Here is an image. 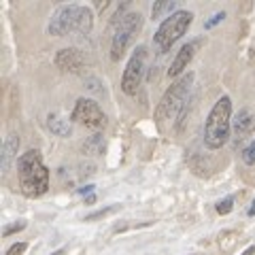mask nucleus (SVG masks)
Wrapping results in <instances>:
<instances>
[{"instance_id":"obj_1","label":"nucleus","mask_w":255,"mask_h":255,"mask_svg":"<svg viewBox=\"0 0 255 255\" xmlns=\"http://www.w3.org/2000/svg\"><path fill=\"white\" fill-rule=\"evenodd\" d=\"M19 189L26 198H41L49 189V170L38 149H28L17 159Z\"/></svg>"},{"instance_id":"obj_2","label":"nucleus","mask_w":255,"mask_h":255,"mask_svg":"<svg viewBox=\"0 0 255 255\" xmlns=\"http://www.w3.org/2000/svg\"><path fill=\"white\" fill-rule=\"evenodd\" d=\"M232 134V100L221 96L215 102L204 122V145L209 149H221Z\"/></svg>"},{"instance_id":"obj_3","label":"nucleus","mask_w":255,"mask_h":255,"mask_svg":"<svg viewBox=\"0 0 255 255\" xmlns=\"http://www.w3.org/2000/svg\"><path fill=\"white\" fill-rule=\"evenodd\" d=\"M191 83H194V73H185L166 90V94L162 96V100H159V105L153 113V119L157 122L159 128H164V124L177 122L181 117L183 109H185L189 90H191Z\"/></svg>"},{"instance_id":"obj_4","label":"nucleus","mask_w":255,"mask_h":255,"mask_svg":"<svg viewBox=\"0 0 255 255\" xmlns=\"http://www.w3.org/2000/svg\"><path fill=\"white\" fill-rule=\"evenodd\" d=\"M92 28H94V13L83 4H68L53 13L47 30L53 36H66L70 32L87 34Z\"/></svg>"},{"instance_id":"obj_5","label":"nucleus","mask_w":255,"mask_h":255,"mask_svg":"<svg viewBox=\"0 0 255 255\" xmlns=\"http://www.w3.org/2000/svg\"><path fill=\"white\" fill-rule=\"evenodd\" d=\"M191 21H194V15H191L189 11H183V9L168 15V17L159 23V28L155 30V36H153V43L157 47V51L159 53L168 51L170 47L187 32Z\"/></svg>"},{"instance_id":"obj_6","label":"nucleus","mask_w":255,"mask_h":255,"mask_svg":"<svg viewBox=\"0 0 255 255\" xmlns=\"http://www.w3.org/2000/svg\"><path fill=\"white\" fill-rule=\"evenodd\" d=\"M140 26H142V17L138 13H128L126 17L117 23L113 43H111V58H113V62H117L126 53V49L134 41V36L138 34Z\"/></svg>"},{"instance_id":"obj_7","label":"nucleus","mask_w":255,"mask_h":255,"mask_svg":"<svg viewBox=\"0 0 255 255\" xmlns=\"http://www.w3.org/2000/svg\"><path fill=\"white\" fill-rule=\"evenodd\" d=\"M145 64H147V47L138 45L134 53L130 55V60L126 64L124 77H122V90L128 96H136L142 83V75H145Z\"/></svg>"},{"instance_id":"obj_8","label":"nucleus","mask_w":255,"mask_h":255,"mask_svg":"<svg viewBox=\"0 0 255 255\" xmlns=\"http://www.w3.org/2000/svg\"><path fill=\"white\" fill-rule=\"evenodd\" d=\"M70 122L92 128V130H100V128L107 126V115L100 109L98 102H94L90 98H79L73 113H70Z\"/></svg>"},{"instance_id":"obj_9","label":"nucleus","mask_w":255,"mask_h":255,"mask_svg":"<svg viewBox=\"0 0 255 255\" xmlns=\"http://www.w3.org/2000/svg\"><path fill=\"white\" fill-rule=\"evenodd\" d=\"M200 45H202V41H200V38H196V41H189V43H185V45L181 47L179 53L174 55L170 68H168V77L170 79L183 77V70H185L189 66V62L194 60V55L198 53V49H200Z\"/></svg>"},{"instance_id":"obj_10","label":"nucleus","mask_w":255,"mask_h":255,"mask_svg":"<svg viewBox=\"0 0 255 255\" xmlns=\"http://www.w3.org/2000/svg\"><path fill=\"white\" fill-rule=\"evenodd\" d=\"M55 64L64 73H79V68L83 66V55L79 49H62L55 55Z\"/></svg>"},{"instance_id":"obj_11","label":"nucleus","mask_w":255,"mask_h":255,"mask_svg":"<svg viewBox=\"0 0 255 255\" xmlns=\"http://www.w3.org/2000/svg\"><path fill=\"white\" fill-rule=\"evenodd\" d=\"M17 151H19V136L11 132L9 136L4 138V142H2V157H0V168H2V172H9L11 170Z\"/></svg>"},{"instance_id":"obj_12","label":"nucleus","mask_w":255,"mask_h":255,"mask_svg":"<svg viewBox=\"0 0 255 255\" xmlns=\"http://www.w3.org/2000/svg\"><path fill=\"white\" fill-rule=\"evenodd\" d=\"M253 128H255V117L249 109H243V111H238V115L234 117V122H232V130H234V136L236 138H245V136H249V134L253 132Z\"/></svg>"},{"instance_id":"obj_13","label":"nucleus","mask_w":255,"mask_h":255,"mask_svg":"<svg viewBox=\"0 0 255 255\" xmlns=\"http://www.w3.org/2000/svg\"><path fill=\"white\" fill-rule=\"evenodd\" d=\"M47 128H49L55 136H70V132H73L70 122H66V119H64L62 115H58V113L47 115Z\"/></svg>"},{"instance_id":"obj_14","label":"nucleus","mask_w":255,"mask_h":255,"mask_svg":"<svg viewBox=\"0 0 255 255\" xmlns=\"http://www.w3.org/2000/svg\"><path fill=\"white\" fill-rule=\"evenodd\" d=\"M177 2H170V0H159V2L153 4V9H151V19H159L164 13H177Z\"/></svg>"},{"instance_id":"obj_15","label":"nucleus","mask_w":255,"mask_h":255,"mask_svg":"<svg viewBox=\"0 0 255 255\" xmlns=\"http://www.w3.org/2000/svg\"><path fill=\"white\" fill-rule=\"evenodd\" d=\"M243 162L247 166H253L255 164V138L245 147V151H243Z\"/></svg>"},{"instance_id":"obj_16","label":"nucleus","mask_w":255,"mask_h":255,"mask_svg":"<svg viewBox=\"0 0 255 255\" xmlns=\"http://www.w3.org/2000/svg\"><path fill=\"white\" fill-rule=\"evenodd\" d=\"M232 209H234V198H232V196H228V198H223V200L217 202V213H219V215L232 213Z\"/></svg>"},{"instance_id":"obj_17","label":"nucleus","mask_w":255,"mask_h":255,"mask_svg":"<svg viewBox=\"0 0 255 255\" xmlns=\"http://www.w3.org/2000/svg\"><path fill=\"white\" fill-rule=\"evenodd\" d=\"M23 228H26V221H15L13 226H6V228L2 230V236L6 238V236H11L13 232H21Z\"/></svg>"},{"instance_id":"obj_18","label":"nucleus","mask_w":255,"mask_h":255,"mask_svg":"<svg viewBox=\"0 0 255 255\" xmlns=\"http://www.w3.org/2000/svg\"><path fill=\"white\" fill-rule=\"evenodd\" d=\"M223 19H226V13H223V11L215 13L213 17L209 19V21H204V28H206V30H211V28H215V26H217V23H221Z\"/></svg>"},{"instance_id":"obj_19","label":"nucleus","mask_w":255,"mask_h":255,"mask_svg":"<svg viewBox=\"0 0 255 255\" xmlns=\"http://www.w3.org/2000/svg\"><path fill=\"white\" fill-rule=\"evenodd\" d=\"M28 249V243H15L9 251H6V255H23Z\"/></svg>"},{"instance_id":"obj_20","label":"nucleus","mask_w":255,"mask_h":255,"mask_svg":"<svg viewBox=\"0 0 255 255\" xmlns=\"http://www.w3.org/2000/svg\"><path fill=\"white\" fill-rule=\"evenodd\" d=\"M94 189V185H87V187H81L79 189V194H90V191Z\"/></svg>"},{"instance_id":"obj_21","label":"nucleus","mask_w":255,"mask_h":255,"mask_svg":"<svg viewBox=\"0 0 255 255\" xmlns=\"http://www.w3.org/2000/svg\"><path fill=\"white\" fill-rule=\"evenodd\" d=\"M243 255H255V247L251 245V247H249V249H247V251H245Z\"/></svg>"},{"instance_id":"obj_22","label":"nucleus","mask_w":255,"mask_h":255,"mask_svg":"<svg viewBox=\"0 0 255 255\" xmlns=\"http://www.w3.org/2000/svg\"><path fill=\"white\" fill-rule=\"evenodd\" d=\"M253 215H255V200L251 202V209H249V217H253Z\"/></svg>"},{"instance_id":"obj_23","label":"nucleus","mask_w":255,"mask_h":255,"mask_svg":"<svg viewBox=\"0 0 255 255\" xmlns=\"http://www.w3.org/2000/svg\"><path fill=\"white\" fill-rule=\"evenodd\" d=\"M94 202H96V196H94V194H92V196H90V198H87V204H94Z\"/></svg>"}]
</instances>
